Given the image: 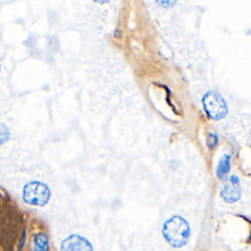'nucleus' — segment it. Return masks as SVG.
I'll return each instance as SVG.
<instances>
[{
  "label": "nucleus",
  "mask_w": 251,
  "mask_h": 251,
  "mask_svg": "<svg viewBox=\"0 0 251 251\" xmlns=\"http://www.w3.org/2000/svg\"><path fill=\"white\" fill-rule=\"evenodd\" d=\"M61 251H93L91 243L81 235L72 234L61 243Z\"/></svg>",
  "instance_id": "39448f33"
},
{
  "label": "nucleus",
  "mask_w": 251,
  "mask_h": 251,
  "mask_svg": "<svg viewBox=\"0 0 251 251\" xmlns=\"http://www.w3.org/2000/svg\"><path fill=\"white\" fill-rule=\"evenodd\" d=\"M162 233L171 246L180 248L189 240L190 226L182 217L173 216L163 224Z\"/></svg>",
  "instance_id": "f257e3e1"
},
{
  "label": "nucleus",
  "mask_w": 251,
  "mask_h": 251,
  "mask_svg": "<svg viewBox=\"0 0 251 251\" xmlns=\"http://www.w3.org/2000/svg\"><path fill=\"white\" fill-rule=\"evenodd\" d=\"M95 2H97V3H100V4H103V3H106L108 0H94Z\"/></svg>",
  "instance_id": "9b49d317"
},
{
  "label": "nucleus",
  "mask_w": 251,
  "mask_h": 251,
  "mask_svg": "<svg viewBox=\"0 0 251 251\" xmlns=\"http://www.w3.org/2000/svg\"><path fill=\"white\" fill-rule=\"evenodd\" d=\"M221 197L226 203L236 202L241 195V187L239 178L236 176H230L227 181L224 184L220 192Z\"/></svg>",
  "instance_id": "20e7f679"
},
{
  "label": "nucleus",
  "mask_w": 251,
  "mask_h": 251,
  "mask_svg": "<svg viewBox=\"0 0 251 251\" xmlns=\"http://www.w3.org/2000/svg\"><path fill=\"white\" fill-rule=\"evenodd\" d=\"M229 164H230V155L229 154L224 155L221 158L217 168V176L221 180H225L226 178L227 174L229 172Z\"/></svg>",
  "instance_id": "423d86ee"
},
{
  "label": "nucleus",
  "mask_w": 251,
  "mask_h": 251,
  "mask_svg": "<svg viewBox=\"0 0 251 251\" xmlns=\"http://www.w3.org/2000/svg\"><path fill=\"white\" fill-rule=\"evenodd\" d=\"M156 2L159 6L168 9V8L173 7L176 4V0H156Z\"/></svg>",
  "instance_id": "1a4fd4ad"
},
{
  "label": "nucleus",
  "mask_w": 251,
  "mask_h": 251,
  "mask_svg": "<svg viewBox=\"0 0 251 251\" xmlns=\"http://www.w3.org/2000/svg\"><path fill=\"white\" fill-rule=\"evenodd\" d=\"M9 135H10V132L7 126L0 123V144L5 143L9 139Z\"/></svg>",
  "instance_id": "6e6552de"
},
{
  "label": "nucleus",
  "mask_w": 251,
  "mask_h": 251,
  "mask_svg": "<svg viewBox=\"0 0 251 251\" xmlns=\"http://www.w3.org/2000/svg\"><path fill=\"white\" fill-rule=\"evenodd\" d=\"M218 142V137L215 134H209V136L207 137V145L209 148H213L215 147V145Z\"/></svg>",
  "instance_id": "9d476101"
},
{
  "label": "nucleus",
  "mask_w": 251,
  "mask_h": 251,
  "mask_svg": "<svg viewBox=\"0 0 251 251\" xmlns=\"http://www.w3.org/2000/svg\"><path fill=\"white\" fill-rule=\"evenodd\" d=\"M51 197L49 187L40 181H29L23 189V199L25 203L32 206H44Z\"/></svg>",
  "instance_id": "f03ea898"
},
{
  "label": "nucleus",
  "mask_w": 251,
  "mask_h": 251,
  "mask_svg": "<svg viewBox=\"0 0 251 251\" xmlns=\"http://www.w3.org/2000/svg\"><path fill=\"white\" fill-rule=\"evenodd\" d=\"M49 238L45 233L39 232L33 238V251H48Z\"/></svg>",
  "instance_id": "0eeeda50"
},
{
  "label": "nucleus",
  "mask_w": 251,
  "mask_h": 251,
  "mask_svg": "<svg viewBox=\"0 0 251 251\" xmlns=\"http://www.w3.org/2000/svg\"><path fill=\"white\" fill-rule=\"evenodd\" d=\"M203 107L207 115L213 120H221L227 114V107L225 99L217 91H208L202 99Z\"/></svg>",
  "instance_id": "7ed1b4c3"
}]
</instances>
